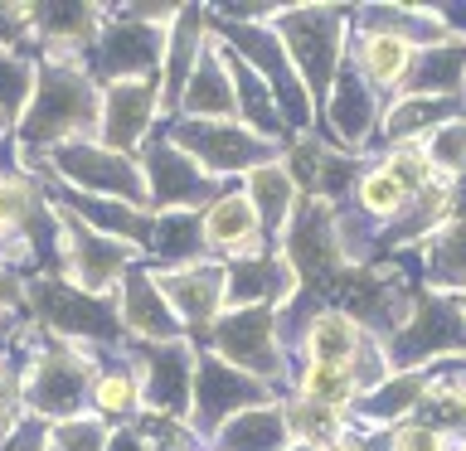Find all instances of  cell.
<instances>
[{"mask_svg": "<svg viewBox=\"0 0 466 451\" xmlns=\"http://www.w3.org/2000/svg\"><path fill=\"white\" fill-rule=\"evenodd\" d=\"M102 126V93L78 58L64 54H44V64L35 68V93L29 107L15 126V141L25 151H54L64 141H87Z\"/></svg>", "mask_w": 466, "mask_h": 451, "instance_id": "obj_1", "label": "cell"}, {"mask_svg": "<svg viewBox=\"0 0 466 451\" xmlns=\"http://www.w3.org/2000/svg\"><path fill=\"white\" fill-rule=\"evenodd\" d=\"M93 384H97L93 345L58 340V345L29 355L25 374H20V403H25V413H35L44 422H64V417H78Z\"/></svg>", "mask_w": 466, "mask_h": 451, "instance_id": "obj_2", "label": "cell"}, {"mask_svg": "<svg viewBox=\"0 0 466 451\" xmlns=\"http://www.w3.org/2000/svg\"><path fill=\"white\" fill-rule=\"evenodd\" d=\"M345 20L350 10H330V5H291V10H277L272 15V29L282 39V49L297 68L301 87L311 97H326L335 73H340V35H345Z\"/></svg>", "mask_w": 466, "mask_h": 451, "instance_id": "obj_3", "label": "cell"}, {"mask_svg": "<svg viewBox=\"0 0 466 451\" xmlns=\"http://www.w3.org/2000/svg\"><path fill=\"white\" fill-rule=\"evenodd\" d=\"M25 301L35 306V316L44 320V330H54L68 345H112L122 340V311L107 296L78 291L64 276H39L29 282Z\"/></svg>", "mask_w": 466, "mask_h": 451, "instance_id": "obj_4", "label": "cell"}, {"mask_svg": "<svg viewBox=\"0 0 466 451\" xmlns=\"http://www.w3.org/2000/svg\"><path fill=\"white\" fill-rule=\"evenodd\" d=\"M166 141L180 145L209 180H224V175H253L258 165H272L277 160V141H262L258 131H248L243 122H189L185 116Z\"/></svg>", "mask_w": 466, "mask_h": 451, "instance_id": "obj_5", "label": "cell"}, {"mask_svg": "<svg viewBox=\"0 0 466 451\" xmlns=\"http://www.w3.org/2000/svg\"><path fill=\"white\" fill-rule=\"evenodd\" d=\"M44 165L58 170L68 185H78L83 195H97V199H122V204H137L146 209V175L137 160L107 151L102 141H64L54 151H44Z\"/></svg>", "mask_w": 466, "mask_h": 451, "instance_id": "obj_6", "label": "cell"}, {"mask_svg": "<svg viewBox=\"0 0 466 451\" xmlns=\"http://www.w3.org/2000/svg\"><path fill=\"white\" fill-rule=\"evenodd\" d=\"M272 403V388L262 378L233 369L218 355H199L195 359V398H189V427L195 432H218L228 417L248 413V407Z\"/></svg>", "mask_w": 466, "mask_h": 451, "instance_id": "obj_7", "label": "cell"}, {"mask_svg": "<svg viewBox=\"0 0 466 451\" xmlns=\"http://www.w3.org/2000/svg\"><path fill=\"white\" fill-rule=\"evenodd\" d=\"M54 209H58V204H54ZM58 218H64V267H58V276L73 282L78 291H93V296H107V291L122 286V276L131 272L137 247H127V243L107 238V233L78 224L68 209H58Z\"/></svg>", "mask_w": 466, "mask_h": 451, "instance_id": "obj_8", "label": "cell"}, {"mask_svg": "<svg viewBox=\"0 0 466 451\" xmlns=\"http://www.w3.org/2000/svg\"><path fill=\"white\" fill-rule=\"evenodd\" d=\"M160 58H166V29L122 20V15H102V29L93 39V73L107 83L127 78H160Z\"/></svg>", "mask_w": 466, "mask_h": 451, "instance_id": "obj_9", "label": "cell"}, {"mask_svg": "<svg viewBox=\"0 0 466 451\" xmlns=\"http://www.w3.org/2000/svg\"><path fill=\"white\" fill-rule=\"evenodd\" d=\"M214 355L233 369L272 384L282 374V349H277V311L248 306V311H224L214 320Z\"/></svg>", "mask_w": 466, "mask_h": 451, "instance_id": "obj_10", "label": "cell"}, {"mask_svg": "<svg viewBox=\"0 0 466 451\" xmlns=\"http://www.w3.org/2000/svg\"><path fill=\"white\" fill-rule=\"evenodd\" d=\"M195 349L189 340H170V345H141L137 349V378H141V407L156 417H180L189 413L195 398Z\"/></svg>", "mask_w": 466, "mask_h": 451, "instance_id": "obj_11", "label": "cell"}, {"mask_svg": "<svg viewBox=\"0 0 466 451\" xmlns=\"http://www.w3.org/2000/svg\"><path fill=\"white\" fill-rule=\"evenodd\" d=\"M146 204H151V214H175V209H195L204 199H218V180H209L195 160H189L180 145L160 141L146 151Z\"/></svg>", "mask_w": 466, "mask_h": 451, "instance_id": "obj_12", "label": "cell"}, {"mask_svg": "<svg viewBox=\"0 0 466 451\" xmlns=\"http://www.w3.org/2000/svg\"><path fill=\"white\" fill-rule=\"evenodd\" d=\"M160 78H127V83H107L102 87V145L116 155H137L146 136H151V122L160 112Z\"/></svg>", "mask_w": 466, "mask_h": 451, "instance_id": "obj_13", "label": "cell"}, {"mask_svg": "<svg viewBox=\"0 0 466 451\" xmlns=\"http://www.w3.org/2000/svg\"><path fill=\"white\" fill-rule=\"evenodd\" d=\"M156 286L166 291V301H170V311L180 316L185 335L214 330V320L228 311L224 267H214V262H180V267H160L156 272Z\"/></svg>", "mask_w": 466, "mask_h": 451, "instance_id": "obj_14", "label": "cell"}, {"mask_svg": "<svg viewBox=\"0 0 466 451\" xmlns=\"http://www.w3.org/2000/svg\"><path fill=\"white\" fill-rule=\"evenodd\" d=\"M224 296H228V311H248V306H268V311H282V306L297 296V272L282 253H258L248 257H233L224 267Z\"/></svg>", "mask_w": 466, "mask_h": 451, "instance_id": "obj_15", "label": "cell"}, {"mask_svg": "<svg viewBox=\"0 0 466 451\" xmlns=\"http://www.w3.org/2000/svg\"><path fill=\"white\" fill-rule=\"evenodd\" d=\"M116 311H122V330L141 335L146 345H170V340H185V326L180 316L170 311L166 291L156 286V276L146 267H131L116 286Z\"/></svg>", "mask_w": 466, "mask_h": 451, "instance_id": "obj_16", "label": "cell"}, {"mask_svg": "<svg viewBox=\"0 0 466 451\" xmlns=\"http://www.w3.org/2000/svg\"><path fill=\"white\" fill-rule=\"evenodd\" d=\"M180 107L189 122H233L238 116V102H233V73H228V49L218 39L204 44L195 73L185 83Z\"/></svg>", "mask_w": 466, "mask_h": 451, "instance_id": "obj_17", "label": "cell"}, {"mask_svg": "<svg viewBox=\"0 0 466 451\" xmlns=\"http://www.w3.org/2000/svg\"><path fill=\"white\" fill-rule=\"evenodd\" d=\"M326 122L335 131V141L345 145H364L370 141V131L379 122V97H374V87L370 78L355 68V64H340V73H335V87H330V102H326Z\"/></svg>", "mask_w": 466, "mask_h": 451, "instance_id": "obj_18", "label": "cell"}, {"mask_svg": "<svg viewBox=\"0 0 466 451\" xmlns=\"http://www.w3.org/2000/svg\"><path fill=\"white\" fill-rule=\"evenodd\" d=\"M204 10L185 5L175 20L166 25V58H160V107H180L185 83L195 73L199 54H204Z\"/></svg>", "mask_w": 466, "mask_h": 451, "instance_id": "obj_19", "label": "cell"}, {"mask_svg": "<svg viewBox=\"0 0 466 451\" xmlns=\"http://www.w3.org/2000/svg\"><path fill=\"white\" fill-rule=\"evenodd\" d=\"M199 228H204V247H214V253H228V257H248V253H258V243H262L258 209L248 204L243 189H233V195H218L209 209L199 214Z\"/></svg>", "mask_w": 466, "mask_h": 451, "instance_id": "obj_20", "label": "cell"}, {"mask_svg": "<svg viewBox=\"0 0 466 451\" xmlns=\"http://www.w3.org/2000/svg\"><path fill=\"white\" fill-rule=\"evenodd\" d=\"M29 10V35H39V44L49 54L73 58L78 49H93L102 10L97 5H25Z\"/></svg>", "mask_w": 466, "mask_h": 451, "instance_id": "obj_21", "label": "cell"}, {"mask_svg": "<svg viewBox=\"0 0 466 451\" xmlns=\"http://www.w3.org/2000/svg\"><path fill=\"white\" fill-rule=\"evenodd\" d=\"M418 58V44H408L399 35H384V29H364L360 35V54H355V68L370 78L374 93H389V87H403L408 83V68Z\"/></svg>", "mask_w": 466, "mask_h": 451, "instance_id": "obj_22", "label": "cell"}, {"mask_svg": "<svg viewBox=\"0 0 466 451\" xmlns=\"http://www.w3.org/2000/svg\"><path fill=\"white\" fill-rule=\"evenodd\" d=\"M214 442H218V451H287L291 432H287L282 407L262 403V407H248V413L228 417L224 427L214 432Z\"/></svg>", "mask_w": 466, "mask_h": 451, "instance_id": "obj_23", "label": "cell"}, {"mask_svg": "<svg viewBox=\"0 0 466 451\" xmlns=\"http://www.w3.org/2000/svg\"><path fill=\"white\" fill-rule=\"evenodd\" d=\"M301 349H306V359H316V364L355 369V355L364 349V330H360V320L350 311H320L311 320V330H306Z\"/></svg>", "mask_w": 466, "mask_h": 451, "instance_id": "obj_24", "label": "cell"}, {"mask_svg": "<svg viewBox=\"0 0 466 451\" xmlns=\"http://www.w3.org/2000/svg\"><path fill=\"white\" fill-rule=\"evenodd\" d=\"M248 204L258 209V224L262 233H287L291 214H297V185H291V175L282 160H272V165H258L248 175Z\"/></svg>", "mask_w": 466, "mask_h": 451, "instance_id": "obj_25", "label": "cell"}, {"mask_svg": "<svg viewBox=\"0 0 466 451\" xmlns=\"http://www.w3.org/2000/svg\"><path fill=\"white\" fill-rule=\"evenodd\" d=\"M422 393H428V374L422 369H399L389 374L384 384H374L370 393H360L355 413L364 422H374V427H384V422H399L403 413H413L422 403Z\"/></svg>", "mask_w": 466, "mask_h": 451, "instance_id": "obj_26", "label": "cell"}, {"mask_svg": "<svg viewBox=\"0 0 466 451\" xmlns=\"http://www.w3.org/2000/svg\"><path fill=\"white\" fill-rule=\"evenodd\" d=\"M282 417H287L291 442H301V446L326 451L335 442H345V413L340 407H326V403H311V398H291L282 407Z\"/></svg>", "mask_w": 466, "mask_h": 451, "instance_id": "obj_27", "label": "cell"}, {"mask_svg": "<svg viewBox=\"0 0 466 451\" xmlns=\"http://www.w3.org/2000/svg\"><path fill=\"white\" fill-rule=\"evenodd\" d=\"M204 247V228L195 209H175V214H156V228H151V243H146V253L156 257H170L175 267L180 262H195V253Z\"/></svg>", "mask_w": 466, "mask_h": 451, "instance_id": "obj_28", "label": "cell"}, {"mask_svg": "<svg viewBox=\"0 0 466 451\" xmlns=\"http://www.w3.org/2000/svg\"><path fill=\"white\" fill-rule=\"evenodd\" d=\"M297 398H311V403H326V407H355L360 398V384H355V374L340 369V364H316V359H306L301 364V374H297Z\"/></svg>", "mask_w": 466, "mask_h": 451, "instance_id": "obj_29", "label": "cell"}, {"mask_svg": "<svg viewBox=\"0 0 466 451\" xmlns=\"http://www.w3.org/2000/svg\"><path fill=\"white\" fill-rule=\"evenodd\" d=\"M35 58L15 54V49H0V122L5 126H20V116L29 107V93H35Z\"/></svg>", "mask_w": 466, "mask_h": 451, "instance_id": "obj_30", "label": "cell"}, {"mask_svg": "<svg viewBox=\"0 0 466 451\" xmlns=\"http://www.w3.org/2000/svg\"><path fill=\"white\" fill-rule=\"evenodd\" d=\"M93 403H97L102 417H116V422L137 417L141 413V378H137V369H107V374H97Z\"/></svg>", "mask_w": 466, "mask_h": 451, "instance_id": "obj_31", "label": "cell"}, {"mask_svg": "<svg viewBox=\"0 0 466 451\" xmlns=\"http://www.w3.org/2000/svg\"><path fill=\"white\" fill-rule=\"evenodd\" d=\"M360 199H364V209H370L374 218H393V214H403L408 209V189L393 180V175L384 165H374L370 175H360Z\"/></svg>", "mask_w": 466, "mask_h": 451, "instance_id": "obj_32", "label": "cell"}, {"mask_svg": "<svg viewBox=\"0 0 466 451\" xmlns=\"http://www.w3.org/2000/svg\"><path fill=\"white\" fill-rule=\"evenodd\" d=\"M107 436H112L107 422L93 413L54 422V451H107Z\"/></svg>", "mask_w": 466, "mask_h": 451, "instance_id": "obj_33", "label": "cell"}, {"mask_svg": "<svg viewBox=\"0 0 466 451\" xmlns=\"http://www.w3.org/2000/svg\"><path fill=\"white\" fill-rule=\"evenodd\" d=\"M0 451H54V422L20 413V422L0 436Z\"/></svg>", "mask_w": 466, "mask_h": 451, "instance_id": "obj_34", "label": "cell"}, {"mask_svg": "<svg viewBox=\"0 0 466 451\" xmlns=\"http://www.w3.org/2000/svg\"><path fill=\"white\" fill-rule=\"evenodd\" d=\"M25 35H29V10L25 5H0V49L20 54Z\"/></svg>", "mask_w": 466, "mask_h": 451, "instance_id": "obj_35", "label": "cell"}, {"mask_svg": "<svg viewBox=\"0 0 466 451\" xmlns=\"http://www.w3.org/2000/svg\"><path fill=\"white\" fill-rule=\"evenodd\" d=\"M25 282H20V272H10V267H0V316L15 311V306H25Z\"/></svg>", "mask_w": 466, "mask_h": 451, "instance_id": "obj_36", "label": "cell"}, {"mask_svg": "<svg viewBox=\"0 0 466 451\" xmlns=\"http://www.w3.org/2000/svg\"><path fill=\"white\" fill-rule=\"evenodd\" d=\"M107 451H151V442L141 436V427H116L107 436Z\"/></svg>", "mask_w": 466, "mask_h": 451, "instance_id": "obj_37", "label": "cell"}, {"mask_svg": "<svg viewBox=\"0 0 466 451\" xmlns=\"http://www.w3.org/2000/svg\"><path fill=\"white\" fill-rule=\"evenodd\" d=\"M5 131H10V126H5V122H0V136H5Z\"/></svg>", "mask_w": 466, "mask_h": 451, "instance_id": "obj_38", "label": "cell"}]
</instances>
